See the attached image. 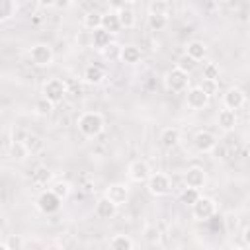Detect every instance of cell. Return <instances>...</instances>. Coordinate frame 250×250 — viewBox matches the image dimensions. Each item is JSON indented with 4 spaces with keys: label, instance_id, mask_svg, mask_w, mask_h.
Listing matches in <instances>:
<instances>
[{
    "label": "cell",
    "instance_id": "cell-1",
    "mask_svg": "<svg viewBox=\"0 0 250 250\" xmlns=\"http://www.w3.org/2000/svg\"><path fill=\"white\" fill-rule=\"evenodd\" d=\"M76 125H78V131L86 137V139H94L98 135L104 133L105 129V119L102 113L98 111H84L78 115L76 119Z\"/></svg>",
    "mask_w": 250,
    "mask_h": 250
},
{
    "label": "cell",
    "instance_id": "cell-2",
    "mask_svg": "<svg viewBox=\"0 0 250 250\" xmlns=\"http://www.w3.org/2000/svg\"><path fill=\"white\" fill-rule=\"evenodd\" d=\"M164 86L168 92H174V94H180V92H186L188 86H189V74L178 66L170 68L166 74H164Z\"/></svg>",
    "mask_w": 250,
    "mask_h": 250
},
{
    "label": "cell",
    "instance_id": "cell-3",
    "mask_svg": "<svg viewBox=\"0 0 250 250\" xmlns=\"http://www.w3.org/2000/svg\"><path fill=\"white\" fill-rule=\"evenodd\" d=\"M35 205H37V209H39L43 215H53V213H57V211L61 209L62 197H59L53 189H45V191H41V193L37 195Z\"/></svg>",
    "mask_w": 250,
    "mask_h": 250
},
{
    "label": "cell",
    "instance_id": "cell-4",
    "mask_svg": "<svg viewBox=\"0 0 250 250\" xmlns=\"http://www.w3.org/2000/svg\"><path fill=\"white\" fill-rule=\"evenodd\" d=\"M217 213V203L213 197L199 195V199L191 205V215L195 221H207Z\"/></svg>",
    "mask_w": 250,
    "mask_h": 250
},
{
    "label": "cell",
    "instance_id": "cell-5",
    "mask_svg": "<svg viewBox=\"0 0 250 250\" xmlns=\"http://www.w3.org/2000/svg\"><path fill=\"white\" fill-rule=\"evenodd\" d=\"M146 188L148 191L154 195V197H164L170 193L172 189V182H170V176L162 174V172H154L150 174V178L146 180Z\"/></svg>",
    "mask_w": 250,
    "mask_h": 250
},
{
    "label": "cell",
    "instance_id": "cell-6",
    "mask_svg": "<svg viewBox=\"0 0 250 250\" xmlns=\"http://www.w3.org/2000/svg\"><path fill=\"white\" fill-rule=\"evenodd\" d=\"M41 94H43V98L51 100L53 104H61L64 100V96H66V84L61 78H49L43 84Z\"/></svg>",
    "mask_w": 250,
    "mask_h": 250
},
{
    "label": "cell",
    "instance_id": "cell-7",
    "mask_svg": "<svg viewBox=\"0 0 250 250\" xmlns=\"http://www.w3.org/2000/svg\"><path fill=\"white\" fill-rule=\"evenodd\" d=\"M29 59L35 66H49V64H53L55 53L47 43H35L29 49Z\"/></svg>",
    "mask_w": 250,
    "mask_h": 250
},
{
    "label": "cell",
    "instance_id": "cell-8",
    "mask_svg": "<svg viewBox=\"0 0 250 250\" xmlns=\"http://www.w3.org/2000/svg\"><path fill=\"white\" fill-rule=\"evenodd\" d=\"M127 174H129V180H131V182H135V184H143V182H146V180L150 178L152 170H150V166H148L146 160L137 158V160H133V162L129 164Z\"/></svg>",
    "mask_w": 250,
    "mask_h": 250
},
{
    "label": "cell",
    "instance_id": "cell-9",
    "mask_svg": "<svg viewBox=\"0 0 250 250\" xmlns=\"http://www.w3.org/2000/svg\"><path fill=\"white\" fill-rule=\"evenodd\" d=\"M209 98H211V96H209L201 86H193V88H189L188 94H186V104H188L189 109L199 111V109H203V107L209 104Z\"/></svg>",
    "mask_w": 250,
    "mask_h": 250
},
{
    "label": "cell",
    "instance_id": "cell-10",
    "mask_svg": "<svg viewBox=\"0 0 250 250\" xmlns=\"http://www.w3.org/2000/svg\"><path fill=\"white\" fill-rule=\"evenodd\" d=\"M193 145H195V148L199 150V152H203V154H209V152H213L215 148H217V137L211 133V131H197L195 133V137H193Z\"/></svg>",
    "mask_w": 250,
    "mask_h": 250
},
{
    "label": "cell",
    "instance_id": "cell-11",
    "mask_svg": "<svg viewBox=\"0 0 250 250\" xmlns=\"http://www.w3.org/2000/svg\"><path fill=\"white\" fill-rule=\"evenodd\" d=\"M104 195H105L107 199H111V201L119 207V205L127 203V199H129V186H127V184H121V182L109 184V188L105 189Z\"/></svg>",
    "mask_w": 250,
    "mask_h": 250
},
{
    "label": "cell",
    "instance_id": "cell-12",
    "mask_svg": "<svg viewBox=\"0 0 250 250\" xmlns=\"http://www.w3.org/2000/svg\"><path fill=\"white\" fill-rule=\"evenodd\" d=\"M184 182H186V186H189V188L201 189V188L205 186V182H207V174H205V170H203L201 166H191V168L186 170Z\"/></svg>",
    "mask_w": 250,
    "mask_h": 250
},
{
    "label": "cell",
    "instance_id": "cell-13",
    "mask_svg": "<svg viewBox=\"0 0 250 250\" xmlns=\"http://www.w3.org/2000/svg\"><path fill=\"white\" fill-rule=\"evenodd\" d=\"M94 213H96L98 219H102V221H109V219H113V217L117 215V205H115L111 199H107V197L104 195V197H100V199L96 201Z\"/></svg>",
    "mask_w": 250,
    "mask_h": 250
},
{
    "label": "cell",
    "instance_id": "cell-14",
    "mask_svg": "<svg viewBox=\"0 0 250 250\" xmlns=\"http://www.w3.org/2000/svg\"><path fill=\"white\" fill-rule=\"evenodd\" d=\"M246 102V94L240 90V88H229L225 94H223V105L229 107V109H240Z\"/></svg>",
    "mask_w": 250,
    "mask_h": 250
},
{
    "label": "cell",
    "instance_id": "cell-15",
    "mask_svg": "<svg viewBox=\"0 0 250 250\" xmlns=\"http://www.w3.org/2000/svg\"><path fill=\"white\" fill-rule=\"evenodd\" d=\"M82 78H84L86 84L96 86V84H102V82H104V78H105V70H104L100 64H88V66L84 68Z\"/></svg>",
    "mask_w": 250,
    "mask_h": 250
},
{
    "label": "cell",
    "instance_id": "cell-16",
    "mask_svg": "<svg viewBox=\"0 0 250 250\" xmlns=\"http://www.w3.org/2000/svg\"><path fill=\"white\" fill-rule=\"evenodd\" d=\"M236 111L234 109H229V107H225V109H221L219 111V115H217V125L223 129V131H232L234 127H236Z\"/></svg>",
    "mask_w": 250,
    "mask_h": 250
},
{
    "label": "cell",
    "instance_id": "cell-17",
    "mask_svg": "<svg viewBox=\"0 0 250 250\" xmlns=\"http://www.w3.org/2000/svg\"><path fill=\"white\" fill-rule=\"evenodd\" d=\"M160 145L164 146V148H174V146H178V143H180V129H176V127H164L162 131H160Z\"/></svg>",
    "mask_w": 250,
    "mask_h": 250
},
{
    "label": "cell",
    "instance_id": "cell-18",
    "mask_svg": "<svg viewBox=\"0 0 250 250\" xmlns=\"http://www.w3.org/2000/svg\"><path fill=\"white\" fill-rule=\"evenodd\" d=\"M90 33H92L90 43H92V47L98 49V51H104V49L111 43V33L105 31L104 27H98V29H94V31H90Z\"/></svg>",
    "mask_w": 250,
    "mask_h": 250
},
{
    "label": "cell",
    "instance_id": "cell-19",
    "mask_svg": "<svg viewBox=\"0 0 250 250\" xmlns=\"http://www.w3.org/2000/svg\"><path fill=\"white\" fill-rule=\"evenodd\" d=\"M141 57H143V53H141V49L137 45H125V47H121V53H119V61L121 62H125V64H137L141 61Z\"/></svg>",
    "mask_w": 250,
    "mask_h": 250
},
{
    "label": "cell",
    "instance_id": "cell-20",
    "mask_svg": "<svg viewBox=\"0 0 250 250\" xmlns=\"http://www.w3.org/2000/svg\"><path fill=\"white\" fill-rule=\"evenodd\" d=\"M29 154H31V152H29V148L25 146L23 141H12V145H10V148H8V156H10L12 160L23 162Z\"/></svg>",
    "mask_w": 250,
    "mask_h": 250
},
{
    "label": "cell",
    "instance_id": "cell-21",
    "mask_svg": "<svg viewBox=\"0 0 250 250\" xmlns=\"http://www.w3.org/2000/svg\"><path fill=\"white\" fill-rule=\"evenodd\" d=\"M102 27H104L105 31H109L111 35L119 33V29H123V27H121V21H119L117 12H107V14H104V18H102Z\"/></svg>",
    "mask_w": 250,
    "mask_h": 250
},
{
    "label": "cell",
    "instance_id": "cell-22",
    "mask_svg": "<svg viewBox=\"0 0 250 250\" xmlns=\"http://www.w3.org/2000/svg\"><path fill=\"white\" fill-rule=\"evenodd\" d=\"M186 55H189L193 61H203L207 57V45L203 41H189L186 47Z\"/></svg>",
    "mask_w": 250,
    "mask_h": 250
},
{
    "label": "cell",
    "instance_id": "cell-23",
    "mask_svg": "<svg viewBox=\"0 0 250 250\" xmlns=\"http://www.w3.org/2000/svg\"><path fill=\"white\" fill-rule=\"evenodd\" d=\"M109 248H113V250H133L135 240L127 234H115V236L109 238Z\"/></svg>",
    "mask_w": 250,
    "mask_h": 250
},
{
    "label": "cell",
    "instance_id": "cell-24",
    "mask_svg": "<svg viewBox=\"0 0 250 250\" xmlns=\"http://www.w3.org/2000/svg\"><path fill=\"white\" fill-rule=\"evenodd\" d=\"M18 12V2L16 0H0V21L6 23L10 21Z\"/></svg>",
    "mask_w": 250,
    "mask_h": 250
},
{
    "label": "cell",
    "instance_id": "cell-25",
    "mask_svg": "<svg viewBox=\"0 0 250 250\" xmlns=\"http://www.w3.org/2000/svg\"><path fill=\"white\" fill-rule=\"evenodd\" d=\"M117 16H119L121 27H125V29L135 27V23H137V16H135V12H133V8H131V6H125L123 10H119V12H117Z\"/></svg>",
    "mask_w": 250,
    "mask_h": 250
},
{
    "label": "cell",
    "instance_id": "cell-26",
    "mask_svg": "<svg viewBox=\"0 0 250 250\" xmlns=\"http://www.w3.org/2000/svg\"><path fill=\"white\" fill-rule=\"evenodd\" d=\"M102 18H104V14H100V12H88V14L82 18V25H84L88 31H94V29L102 27Z\"/></svg>",
    "mask_w": 250,
    "mask_h": 250
},
{
    "label": "cell",
    "instance_id": "cell-27",
    "mask_svg": "<svg viewBox=\"0 0 250 250\" xmlns=\"http://www.w3.org/2000/svg\"><path fill=\"white\" fill-rule=\"evenodd\" d=\"M148 27L152 29V31H162V29H166V25H168V18H166V14H148Z\"/></svg>",
    "mask_w": 250,
    "mask_h": 250
},
{
    "label": "cell",
    "instance_id": "cell-28",
    "mask_svg": "<svg viewBox=\"0 0 250 250\" xmlns=\"http://www.w3.org/2000/svg\"><path fill=\"white\" fill-rule=\"evenodd\" d=\"M51 180H53V172L49 168H45V166H39L33 172V184L35 186H47Z\"/></svg>",
    "mask_w": 250,
    "mask_h": 250
},
{
    "label": "cell",
    "instance_id": "cell-29",
    "mask_svg": "<svg viewBox=\"0 0 250 250\" xmlns=\"http://www.w3.org/2000/svg\"><path fill=\"white\" fill-rule=\"evenodd\" d=\"M199 189H195V188H189V186H186V189L180 193V199H182V203H186V205H193L197 199H199Z\"/></svg>",
    "mask_w": 250,
    "mask_h": 250
},
{
    "label": "cell",
    "instance_id": "cell-30",
    "mask_svg": "<svg viewBox=\"0 0 250 250\" xmlns=\"http://www.w3.org/2000/svg\"><path fill=\"white\" fill-rule=\"evenodd\" d=\"M53 102L51 100H47V98H41V100H37L35 102V113L37 115H43V117H47V115H51V111H53Z\"/></svg>",
    "mask_w": 250,
    "mask_h": 250
},
{
    "label": "cell",
    "instance_id": "cell-31",
    "mask_svg": "<svg viewBox=\"0 0 250 250\" xmlns=\"http://www.w3.org/2000/svg\"><path fill=\"white\" fill-rule=\"evenodd\" d=\"M23 143H25V146L29 148L31 154H35V152H39V150L43 148V141H41L37 135H27V137L23 139Z\"/></svg>",
    "mask_w": 250,
    "mask_h": 250
},
{
    "label": "cell",
    "instance_id": "cell-32",
    "mask_svg": "<svg viewBox=\"0 0 250 250\" xmlns=\"http://www.w3.org/2000/svg\"><path fill=\"white\" fill-rule=\"evenodd\" d=\"M195 64H197V61H193V59H191L189 55H186V53H184V55L178 59V62H176V66H178V68H182V70H186L188 74L195 68Z\"/></svg>",
    "mask_w": 250,
    "mask_h": 250
},
{
    "label": "cell",
    "instance_id": "cell-33",
    "mask_svg": "<svg viewBox=\"0 0 250 250\" xmlns=\"http://www.w3.org/2000/svg\"><path fill=\"white\" fill-rule=\"evenodd\" d=\"M51 189H53L59 197H62V199H64V197L70 193V184H68V182H62V180H57V182L51 186Z\"/></svg>",
    "mask_w": 250,
    "mask_h": 250
},
{
    "label": "cell",
    "instance_id": "cell-34",
    "mask_svg": "<svg viewBox=\"0 0 250 250\" xmlns=\"http://www.w3.org/2000/svg\"><path fill=\"white\" fill-rule=\"evenodd\" d=\"M219 74H221L219 64H215V62H207V64L203 66V78H213V80H219Z\"/></svg>",
    "mask_w": 250,
    "mask_h": 250
},
{
    "label": "cell",
    "instance_id": "cell-35",
    "mask_svg": "<svg viewBox=\"0 0 250 250\" xmlns=\"http://www.w3.org/2000/svg\"><path fill=\"white\" fill-rule=\"evenodd\" d=\"M209 96H215L219 92V80H213V78H203L201 84H199Z\"/></svg>",
    "mask_w": 250,
    "mask_h": 250
},
{
    "label": "cell",
    "instance_id": "cell-36",
    "mask_svg": "<svg viewBox=\"0 0 250 250\" xmlns=\"http://www.w3.org/2000/svg\"><path fill=\"white\" fill-rule=\"evenodd\" d=\"M166 10H168V6L164 0H156L148 6V14H166Z\"/></svg>",
    "mask_w": 250,
    "mask_h": 250
},
{
    "label": "cell",
    "instance_id": "cell-37",
    "mask_svg": "<svg viewBox=\"0 0 250 250\" xmlns=\"http://www.w3.org/2000/svg\"><path fill=\"white\" fill-rule=\"evenodd\" d=\"M107 59H119V53H121V47L119 45H115V43H109L104 51H102Z\"/></svg>",
    "mask_w": 250,
    "mask_h": 250
},
{
    "label": "cell",
    "instance_id": "cell-38",
    "mask_svg": "<svg viewBox=\"0 0 250 250\" xmlns=\"http://www.w3.org/2000/svg\"><path fill=\"white\" fill-rule=\"evenodd\" d=\"M145 238H146L148 242H156V240L160 238L158 229H156V227H146V230H145Z\"/></svg>",
    "mask_w": 250,
    "mask_h": 250
},
{
    "label": "cell",
    "instance_id": "cell-39",
    "mask_svg": "<svg viewBox=\"0 0 250 250\" xmlns=\"http://www.w3.org/2000/svg\"><path fill=\"white\" fill-rule=\"evenodd\" d=\"M129 2H131V0H107L111 12H119V10H123L125 6H129Z\"/></svg>",
    "mask_w": 250,
    "mask_h": 250
},
{
    "label": "cell",
    "instance_id": "cell-40",
    "mask_svg": "<svg viewBox=\"0 0 250 250\" xmlns=\"http://www.w3.org/2000/svg\"><path fill=\"white\" fill-rule=\"evenodd\" d=\"M74 4V0H55V8L59 10H68Z\"/></svg>",
    "mask_w": 250,
    "mask_h": 250
},
{
    "label": "cell",
    "instance_id": "cell-41",
    "mask_svg": "<svg viewBox=\"0 0 250 250\" xmlns=\"http://www.w3.org/2000/svg\"><path fill=\"white\" fill-rule=\"evenodd\" d=\"M242 240H244V244L250 248V225L244 229V232H242Z\"/></svg>",
    "mask_w": 250,
    "mask_h": 250
},
{
    "label": "cell",
    "instance_id": "cell-42",
    "mask_svg": "<svg viewBox=\"0 0 250 250\" xmlns=\"http://www.w3.org/2000/svg\"><path fill=\"white\" fill-rule=\"evenodd\" d=\"M37 4L41 8H53L55 6V0H37Z\"/></svg>",
    "mask_w": 250,
    "mask_h": 250
}]
</instances>
